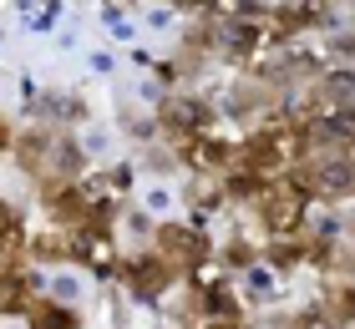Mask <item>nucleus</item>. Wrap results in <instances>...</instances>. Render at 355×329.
Returning a JSON list of instances; mask_svg holds the SVG:
<instances>
[{
	"instance_id": "obj_1",
	"label": "nucleus",
	"mask_w": 355,
	"mask_h": 329,
	"mask_svg": "<svg viewBox=\"0 0 355 329\" xmlns=\"http://www.w3.org/2000/svg\"><path fill=\"white\" fill-rule=\"evenodd\" d=\"M26 278H15V274H0V314H10V309H26Z\"/></svg>"
},
{
	"instance_id": "obj_2",
	"label": "nucleus",
	"mask_w": 355,
	"mask_h": 329,
	"mask_svg": "<svg viewBox=\"0 0 355 329\" xmlns=\"http://www.w3.org/2000/svg\"><path fill=\"white\" fill-rule=\"evenodd\" d=\"M36 329H76V314L71 309H36Z\"/></svg>"
},
{
	"instance_id": "obj_3",
	"label": "nucleus",
	"mask_w": 355,
	"mask_h": 329,
	"mask_svg": "<svg viewBox=\"0 0 355 329\" xmlns=\"http://www.w3.org/2000/svg\"><path fill=\"white\" fill-rule=\"evenodd\" d=\"M15 228H21V223H15L10 203H0V243H6V238H15Z\"/></svg>"
}]
</instances>
